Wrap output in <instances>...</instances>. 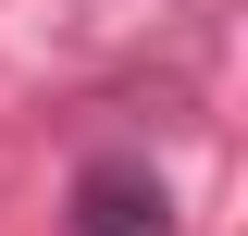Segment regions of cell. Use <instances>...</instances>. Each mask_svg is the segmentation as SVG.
Returning <instances> with one entry per match:
<instances>
[{
  "label": "cell",
  "instance_id": "6da1fadb",
  "mask_svg": "<svg viewBox=\"0 0 248 236\" xmlns=\"http://www.w3.org/2000/svg\"><path fill=\"white\" fill-rule=\"evenodd\" d=\"M62 224H75V236H186L149 149H87L75 186H62Z\"/></svg>",
  "mask_w": 248,
  "mask_h": 236
}]
</instances>
